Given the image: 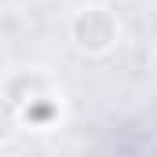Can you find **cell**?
<instances>
[{
	"instance_id": "6da1fadb",
	"label": "cell",
	"mask_w": 157,
	"mask_h": 157,
	"mask_svg": "<svg viewBox=\"0 0 157 157\" xmlns=\"http://www.w3.org/2000/svg\"><path fill=\"white\" fill-rule=\"evenodd\" d=\"M66 29H70L73 48L80 55H88V59L110 55L121 40V22L113 15V7H106V4H84V7H77L70 15Z\"/></svg>"
},
{
	"instance_id": "7a4b0ae2",
	"label": "cell",
	"mask_w": 157,
	"mask_h": 157,
	"mask_svg": "<svg viewBox=\"0 0 157 157\" xmlns=\"http://www.w3.org/2000/svg\"><path fill=\"white\" fill-rule=\"evenodd\" d=\"M146 150H150V154H157V143H150V146H146Z\"/></svg>"
}]
</instances>
